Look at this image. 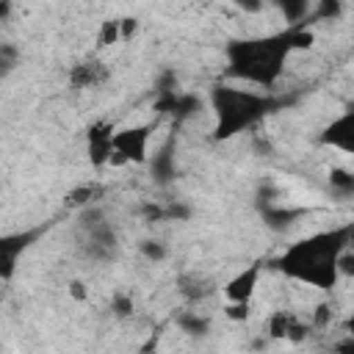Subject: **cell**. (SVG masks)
<instances>
[{"label":"cell","mask_w":354,"mask_h":354,"mask_svg":"<svg viewBox=\"0 0 354 354\" xmlns=\"http://www.w3.org/2000/svg\"><path fill=\"white\" fill-rule=\"evenodd\" d=\"M348 246V232H321L293 243L282 257V271L318 290H332L340 279V252Z\"/></svg>","instance_id":"cell-1"},{"label":"cell","mask_w":354,"mask_h":354,"mask_svg":"<svg viewBox=\"0 0 354 354\" xmlns=\"http://www.w3.org/2000/svg\"><path fill=\"white\" fill-rule=\"evenodd\" d=\"M293 53V33H282V36H266V39H249V41H235L230 44L227 55H230V75L241 77L257 88L271 86L282 69H285V58Z\"/></svg>","instance_id":"cell-2"},{"label":"cell","mask_w":354,"mask_h":354,"mask_svg":"<svg viewBox=\"0 0 354 354\" xmlns=\"http://www.w3.org/2000/svg\"><path fill=\"white\" fill-rule=\"evenodd\" d=\"M213 108H216V116H218L216 136L230 138V136L241 133L243 127H249L263 113L266 100L254 91H246V88L221 86V88L213 91Z\"/></svg>","instance_id":"cell-3"},{"label":"cell","mask_w":354,"mask_h":354,"mask_svg":"<svg viewBox=\"0 0 354 354\" xmlns=\"http://www.w3.org/2000/svg\"><path fill=\"white\" fill-rule=\"evenodd\" d=\"M149 136H152L149 124L122 127V130L113 133V149L122 152L130 163H144L147 160V149H149Z\"/></svg>","instance_id":"cell-4"},{"label":"cell","mask_w":354,"mask_h":354,"mask_svg":"<svg viewBox=\"0 0 354 354\" xmlns=\"http://www.w3.org/2000/svg\"><path fill=\"white\" fill-rule=\"evenodd\" d=\"M113 124L111 122H97L88 127V160L91 166L102 169L108 166L111 160V152H113Z\"/></svg>","instance_id":"cell-5"},{"label":"cell","mask_w":354,"mask_h":354,"mask_svg":"<svg viewBox=\"0 0 354 354\" xmlns=\"http://www.w3.org/2000/svg\"><path fill=\"white\" fill-rule=\"evenodd\" d=\"M321 141L343 155H354V111L340 113L321 136Z\"/></svg>","instance_id":"cell-6"},{"label":"cell","mask_w":354,"mask_h":354,"mask_svg":"<svg viewBox=\"0 0 354 354\" xmlns=\"http://www.w3.org/2000/svg\"><path fill=\"white\" fill-rule=\"evenodd\" d=\"M257 282H260V268L252 266L241 274H235L227 285H224V296L227 301H252L254 290H257Z\"/></svg>","instance_id":"cell-7"},{"label":"cell","mask_w":354,"mask_h":354,"mask_svg":"<svg viewBox=\"0 0 354 354\" xmlns=\"http://www.w3.org/2000/svg\"><path fill=\"white\" fill-rule=\"evenodd\" d=\"M105 77H108V69H105L100 61H83V64H77V66L72 69V83L80 86V88L97 86V83H102Z\"/></svg>","instance_id":"cell-8"},{"label":"cell","mask_w":354,"mask_h":354,"mask_svg":"<svg viewBox=\"0 0 354 354\" xmlns=\"http://www.w3.org/2000/svg\"><path fill=\"white\" fill-rule=\"evenodd\" d=\"M116 41H122V28L119 19H105L100 22V33H97V47H113Z\"/></svg>","instance_id":"cell-9"},{"label":"cell","mask_w":354,"mask_h":354,"mask_svg":"<svg viewBox=\"0 0 354 354\" xmlns=\"http://www.w3.org/2000/svg\"><path fill=\"white\" fill-rule=\"evenodd\" d=\"M274 3H277V8L282 11V17L288 22L301 19L307 14V8H310V0H274Z\"/></svg>","instance_id":"cell-10"},{"label":"cell","mask_w":354,"mask_h":354,"mask_svg":"<svg viewBox=\"0 0 354 354\" xmlns=\"http://www.w3.org/2000/svg\"><path fill=\"white\" fill-rule=\"evenodd\" d=\"M329 183L337 191H354V174L346 171V169H332L329 171Z\"/></svg>","instance_id":"cell-11"},{"label":"cell","mask_w":354,"mask_h":354,"mask_svg":"<svg viewBox=\"0 0 354 354\" xmlns=\"http://www.w3.org/2000/svg\"><path fill=\"white\" fill-rule=\"evenodd\" d=\"M224 315H227L230 321H246V318L252 315V301H230V304L224 307Z\"/></svg>","instance_id":"cell-12"},{"label":"cell","mask_w":354,"mask_h":354,"mask_svg":"<svg viewBox=\"0 0 354 354\" xmlns=\"http://www.w3.org/2000/svg\"><path fill=\"white\" fill-rule=\"evenodd\" d=\"M94 199V185H80L66 196V205H88Z\"/></svg>","instance_id":"cell-13"},{"label":"cell","mask_w":354,"mask_h":354,"mask_svg":"<svg viewBox=\"0 0 354 354\" xmlns=\"http://www.w3.org/2000/svg\"><path fill=\"white\" fill-rule=\"evenodd\" d=\"M141 252H144L149 260H163V257H166V249H163V243H158V241L141 243Z\"/></svg>","instance_id":"cell-14"},{"label":"cell","mask_w":354,"mask_h":354,"mask_svg":"<svg viewBox=\"0 0 354 354\" xmlns=\"http://www.w3.org/2000/svg\"><path fill=\"white\" fill-rule=\"evenodd\" d=\"M119 28H122V41H127V39L136 36V30H138V19H136V17H124V19H119Z\"/></svg>","instance_id":"cell-15"},{"label":"cell","mask_w":354,"mask_h":354,"mask_svg":"<svg viewBox=\"0 0 354 354\" xmlns=\"http://www.w3.org/2000/svg\"><path fill=\"white\" fill-rule=\"evenodd\" d=\"M329 318H332V307H329V304H318L315 313H313V324H315V326H326Z\"/></svg>","instance_id":"cell-16"},{"label":"cell","mask_w":354,"mask_h":354,"mask_svg":"<svg viewBox=\"0 0 354 354\" xmlns=\"http://www.w3.org/2000/svg\"><path fill=\"white\" fill-rule=\"evenodd\" d=\"M69 296L77 299V301H86V299H88V288L75 279V282H69Z\"/></svg>","instance_id":"cell-17"},{"label":"cell","mask_w":354,"mask_h":354,"mask_svg":"<svg viewBox=\"0 0 354 354\" xmlns=\"http://www.w3.org/2000/svg\"><path fill=\"white\" fill-rule=\"evenodd\" d=\"M113 307H116V315H130L133 313V301L124 299V296H116L113 299Z\"/></svg>","instance_id":"cell-18"},{"label":"cell","mask_w":354,"mask_h":354,"mask_svg":"<svg viewBox=\"0 0 354 354\" xmlns=\"http://www.w3.org/2000/svg\"><path fill=\"white\" fill-rule=\"evenodd\" d=\"M238 8H243V11H249V14H257L260 8H263V0H232Z\"/></svg>","instance_id":"cell-19"},{"label":"cell","mask_w":354,"mask_h":354,"mask_svg":"<svg viewBox=\"0 0 354 354\" xmlns=\"http://www.w3.org/2000/svg\"><path fill=\"white\" fill-rule=\"evenodd\" d=\"M315 3H340L343 6V0H315Z\"/></svg>","instance_id":"cell-20"},{"label":"cell","mask_w":354,"mask_h":354,"mask_svg":"<svg viewBox=\"0 0 354 354\" xmlns=\"http://www.w3.org/2000/svg\"><path fill=\"white\" fill-rule=\"evenodd\" d=\"M348 329H351V335H354V315H351V321H348Z\"/></svg>","instance_id":"cell-21"}]
</instances>
